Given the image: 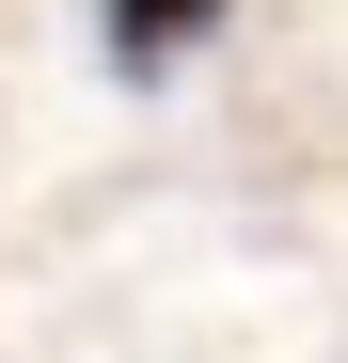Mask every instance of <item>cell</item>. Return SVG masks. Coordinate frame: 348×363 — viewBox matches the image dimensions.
Masks as SVG:
<instances>
[{
    "instance_id": "6da1fadb",
    "label": "cell",
    "mask_w": 348,
    "mask_h": 363,
    "mask_svg": "<svg viewBox=\"0 0 348 363\" xmlns=\"http://www.w3.org/2000/svg\"><path fill=\"white\" fill-rule=\"evenodd\" d=\"M222 16H238V0H95V32H111V64H127V79H158L174 48H206Z\"/></svg>"
}]
</instances>
